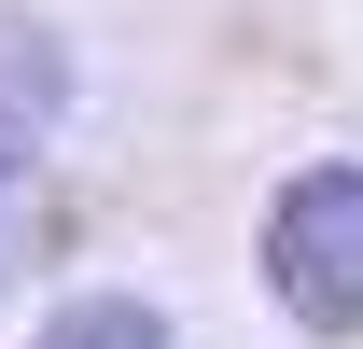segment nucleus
<instances>
[{
    "mask_svg": "<svg viewBox=\"0 0 363 349\" xmlns=\"http://www.w3.org/2000/svg\"><path fill=\"white\" fill-rule=\"evenodd\" d=\"M266 294L294 336H363V168H294L266 196Z\"/></svg>",
    "mask_w": 363,
    "mask_h": 349,
    "instance_id": "obj_1",
    "label": "nucleus"
},
{
    "mask_svg": "<svg viewBox=\"0 0 363 349\" xmlns=\"http://www.w3.org/2000/svg\"><path fill=\"white\" fill-rule=\"evenodd\" d=\"M28 349H182V336H168V321H154L140 294H84V307H56Z\"/></svg>",
    "mask_w": 363,
    "mask_h": 349,
    "instance_id": "obj_2",
    "label": "nucleus"
}]
</instances>
